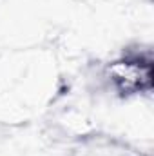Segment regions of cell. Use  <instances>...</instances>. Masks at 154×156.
Here are the masks:
<instances>
[{"label": "cell", "instance_id": "obj_1", "mask_svg": "<svg viewBox=\"0 0 154 156\" xmlns=\"http://www.w3.org/2000/svg\"><path fill=\"white\" fill-rule=\"evenodd\" d=\"M111 78L121 93H140L151 89L152 83V66L142 60L116 62L111 67Z\"/></svg>", "mask_w": 154, "mask_h": 156}]
</instances>
